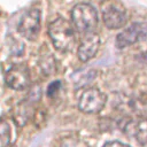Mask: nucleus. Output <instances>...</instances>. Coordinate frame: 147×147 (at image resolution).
<instances>
[{
  "instance_id": "f257e3e1",
  "label": "nucleus",
  "mask_w": 147,
  "mask_h": 147,
  "mask_svg": "<svg viewBox=\"0 0 147 147\" xmlns=\"http://www.w3.org/2000/svg\"><path fill=\"white\" fill-rule=\"evenodd\" d=\"M48 34L53 45L60 52L70 51L76 41V33L72 23L62 17L55 18L49 23Z\"/></svg>"
},
{
  "instance_id": "f03ea898",
  "label": "nucleus",
  "mask_w": 147,
  "mask_h": 147,
  "mask_svg": "<svg viewBox=\"0 0 147 147\" xmlns=\"http://www.w3.org/2000/svg\"><path fill=\"white\" fill-rule=\"evenodd\" d=\"M71 21L74 28L77 31L82 33L93 32L99 23L98 11L90 3H77L71 10Z\"/></svg>"
},
{
  "instance_id": "7ed1b4c3",
  "label": "nucleus",
  "mask_w": 147,
  "mask_h": 147,
  "mask_svg": "<svg viewBox=\"0 0 147 147\" xmlns=\"http://www.w3.org/2000/svg\"><path fill=\"white\" fill-rule=\"evenodd\" d=\"M101 17L108 29L116 30L123 28L127 22V11L118 0H103L100 5Z\"/></svg>"
},
{
  "instance_id": "20e7f679",
  "label": "nucleus",
  "mask_w": 147,
  "mask_h": 147,
  "mask_svg": "<svg viewBox=\"0 0 147 147\" xmlns=\"http://www.w3.org/2000/svg\"><path fill=\"white\" fill-rule=\"evenodd\" d=\"M41 28V13L38 8H31L28 11L24 13V15L21 17L17 30L18 33L30 40L33 41L38 38L39 32Z\"/></svg>"
},
{
  "instance_id": "39448f33",
  "label": "nucleus",
  "mask_w": 147,
  "mask_h": 147,
  "mask_svg": "<svg viewBox=\"0 0 147 147\" xmlns=\"http://www.w3.org/2000/svg\"><path fill=\"white\" fill-rule=\"evenodd\" d=\"M107 101V96L103 92L95 87H90L85 90L78 101V107L83 113L95 114L103 109Z\"/></svg>"
},
{
  "instance_id": "423d86ee",
  "label": "nucleus",
  "mask_w": 147,
  "mask_h": 147,
  "mask_svg": "<svg viewBox=\"0 0 147 147\" xmlns=\"http://www.w3.org/2000/svg\"><path fill=\"white\" fill-rule=\"evenodd\" d=\"M147 36V23L134 22L123 29L116 37V47L122 49L141 41Z\"/></svg>"
},
{
  "instance_id": "0eeeda50",
  "label": "nucleus",
  "mask_w": 147,
  "mask_h": 147,
  "mask_svg": "<svg viewBox=\"0 0 147 147\" xmlns=\"http://www.w3.org/2000/svg\"><path fill=\"white\" fill-rule=\"evenodd\" d=\"M5 82L8 87L15 91H23L30 85V72L29 68L24 63H17L11 65L6 75Z\"/></svg>"
},
{
  "instance_id": "6e6552de",
  "label": "nucleus",
  "mask_w": 147,
  "mask_h": 147,
  "mask_svg": "<svg viewBox=\"0 0 147 147\" xmlns=\"http://www.w3.org/2000/svg\"><path fill=\"white\" fill-rule=\"evenodd\" d=\"M100 44L101 40L98 33H95L94 31L85 33L84 38L82 39L78 46V51H77L78 59L82 62H87L91 59H93L99 51Z\"/></svg>"
},
{
  "instance_id": "1a4fd4ad",
  "label": "nucleus",
  "mask_w": 147,
  "mask_h": 147,
  "mask_svg": "<svg viewBox=\"0 0 147 147\" xmlns=\"http://www.w3.org/2000/svg\"><path fill=\"white\" fill-rule=\"evenodd\" d=\"M125 131L132 136L141 147H147V119H132L126 126Z\"/></svg>"
},
{
  "instance_id": "9d476101",
  "label": "nucleus",
  "mask_w": 147,
  "mask_h": 147,
  "mask_svg": "<svg viewBox=\"0 0 147 147\" xmlns=\"http://www.w3.org/2000/svg\"><path fill=\"white\" fill-rule=\"evenodd\" d=\"M32 105H33V101H31L26 98L25 100H23L22 102H20L16 106V108L13 111V119L17 126H24L26 124V122L31 118V116L33 114Z\"/></svg>"
},
{
  "instance_id": "9b49d317",
  "label": "nucleus",
  "mask_w": 147,
  "mask_h": 147,
  "mask_svg": "<svg viewBox=\"0 0 147 147\" xmlns=\"http://www.w3.org/2000/svg\"><path fill=\"white\" fill-rule=\"evenodd\" d=\"M39 67L45 76H51L54 74L56 69V60L53 55V53L47 48V45H44V47L40 51L39 54Z\"/></svg>"
},
{
  "instance_id": "f8f14e48",
  "label": "nucleus",
  "mask_w": 147,
  "mask_h": 147,
  "mask_svg": "<svg viewBox=\"0 0 147 147\" xmlns=\"http://www.w3.org/2000/svg\"><path fill=\"white\" fill-rule=\"evenodd\" d=\"M11 130L6 119H0V147H8L10 144Z\"/></svg>"
},
{
  "instance_id": "ddd939ff",
  "label": "nucleus",
  "mask_w": 147,
  "mask_h": 147,
  "mask_svg": "<svg viewBox=\"0 0 147 147\" xmlns=\"http://www.w3.org/2000/svg\"><path fill=\"white\" fill-rule=\"evenodd\" d=\"M84 75H78V78L76 79V83L75 86L78 88V87H82V86H85L86 84H88L91 80L94 79L95 77V71L94 70H87V71H83Z\"/></svg>"
},
{
  "instance_id": "4468645a",
  "label": "nucleus",
  "mask_w": 147,
  "mask_h": 147,
  "mask_svg": "<svg viewBox=\"0 0 147 147\" xmlns=\"http://www.w3.org/2000/svg\"><path fill=\"white\" fill-rule=\"evenodd\" d=\"M61 147H87V145L76 137H65L61 141Z\"/></svg>"
},
{
  "instance_id": "2eb2a0df",
  "label": "nucleus",
  "mask_w": 147,
  "mask_h": 147,
  "mask_svg": "<svg viewBox=\"0 0 147 147\" xmlns=\"http://www.w3.org/2000/svg\"><path fill=\"white\" fill-rule=\"evenodd\" d=\"M61 87H62L61 80H54V82H52V83L48 85V87H47V95H48L49 98L55 96V95L60 92Z\"/></svg>"
},
{
  "instance_id": "dca6fc26",
  "label": "nucleus",
  "mask_w": 147,
  "mask_h": 147,
  "mask_svg": "<svg viewBox=\"0 0 147 147\" xmlns=\"http://www.w3.org/2000/svg\"><path fill=\"white\" fill-rule=\"evenodd\" d=\"M103 147H129V146L121 141H109V142L105 144Z\"/></svg>"
}]
</instances>
